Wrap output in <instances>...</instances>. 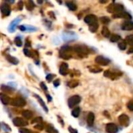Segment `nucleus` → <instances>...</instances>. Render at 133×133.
<instances>
[{"instance_id": "2", "label": "nucleus", "mask_w": 133, "mask_h": 133, "mask_svg": "<svg viewBox=\"0 0 133 133\" xmlns=\"http://www.w3.org/2000/svg\"><path fill=\"white\" fill-rule=\"evenodd\" d=\"M73 51L72 50V48L70 46H68V45H66V46H63L62 48L60 50V57L62 58L63 59H66V60H68V59H70L72 58V51Z\"/></svg>"}, {"instance_id": "33", "label": "nucleus", "mask_w": 133, "mask_h": 133, "mask_svg": "<svg viewBox=\"0 0 133 133\" xmlns=\"http://www.w3.org/2000/svg\"><path fill=\"white\" fill-rule=\"evenodd\" d=\"M34 6H34L33 1H28V2H27V3H26V8H27L28 10H32L34 8Z\"/></svg>"}, {"instance_id": "12", "label": "nucleus", "mask_w": 133, "mask_h": 133, "mask_svg": "<svg viewBox=\"0 0 133 133\" xmlns=\"http://www.w3.org/2000/svg\"><path fill=\"white\" fill-rule=\"evenodd\" d=\"M121 28L124 31H132L133 30V22L131 20H125L122 23Z\"/></svg>"}, {"instance_id": "19", "label": "nucleus", "mask_w": 133, "mask_h": 133, "mask_svg": "<svg viewBox=\"0 0 133 133\" xmlns=\"http://www.w3.org/2000/svg\"><path fill=\"white\" fill-rule=\"evenodd\" d=\"M87 124L89 126H93V123H94V121H95V115L93 112H89L88 114V116H87Z\"/></svg>"}, {"instance_id": "22", "label": "nucleus", "mask_w": 133, "mask_h": 133, "mask_svg": "<svg viewBox=\"0 0 133 133\" xmlns=\"http://www.w3.org/2000/svg\"><path fill=\"white\" fill-rule=\"evenodd\" d=\"M101 33L102 35L104 36V37H107V38H109L111 37V32L109 31V29L104 26V27H103L102 28V31H101Z\"/></svg>"}, {"instance_id": "38", "label": "nucleus", "mask_w": 133, "mask_h": 133, "mask_svg": "<svg viewBox=\"0 0 133 133\" xmlns=\"http://www.w3.org/2000/svg\"><path fill=\"white\" fill-rule=\"evenodd\" d=\"M100 21H101L102 23H104V24L106 25V24H108L110 22V19L107 16H103L100 18Z\"/></svg>"}, {"instance_id": "15", "label": "nucleus", "mask_w": 133, "mask_h": 133, "mask_svg": "<svg viewBox=\"0 0 133 133\" xmlns=\"http://www.w3.org/2000/svg\"><path fill=\"white\" fill-rule=\"evenodd\" d=\"M118 121H119V123L121 124L122 125L128 126V124H129V118H128V116L127 114H123L120 115V116H119Z\"/></svg>"}, {"instance_id": "25", "label": "nucleus", "mask_w": 133, "mask_h": 133, "mask_svg": "<svg viewBox=\"0 0 133 133\" xmlns=\"http://www.w3.org/2000/svg\"><path fill=\"white\" fill-rule=\"evenodd\" d=\"M66 6L68 9H69L71 11H76L77 10L76 5L74 2H66Z\"/></svg>"}, {"instance_id": "7", "label": "nucleus", "mask_w": 133, "mask_h": 133, "mask_svg": "<svg viewBox=\"0 0 133 133\" xmlns=\"http://www.w3.org/2000/svg\"><path fill=\"white\" fill-rule=\"evenodd\" d=\"M12 122H13L14 125L17 127H25L28 125V122L27 120H25L24 118H20V117H16L13 118Z\"/></svg>"}, {"instance_id": "11", "label": "nucleus", "mask_w": 133, "mask_h": 133, "mask_svg": "<svg viewBox=\"0 0 133 133\" xmlns=\"http://www.w3.org/2000/svg\"><path fill=\"white\" fill-rule=\"evenodd\" d=\"M22 20V19L20 18V17H17V18H16L14 20H12L11 23L10 24V26H9V31H10V33H13L15 31V30L17 27V25L19 24V23L20 22V21Z\"/></svg>"}, {"instance_id": "6", "label": "nucleus", "mask_w": 133, "mask_h": 133, "mask_svg": "<svg viewBox=\"0 0 133 133\" xmlns=\"http://www.w3.org/2000/svg\"><path fill=\"white\" fill-rule=\"evenodd\" d=\"M81 101V97L78 95H74L71 97L68 100V105L70 108H73L76 105L79 104Z\"/></svg>"}, {"instance_id": "40", "label": "nucleus", "mask_w": 133, "mask_h": 133, "mask_svg": "<svg viewBox=\"0 0 133 133\" xmlns=\"http://www.w3.org/2000/svg\"><path fill=\"white\" fill-rule=\"evenodd\" d=\"M127 108L128 110H130L131 111H133V100H131L130 101H128L127 104Z\"/></svg>"}, {"instance_id": "47", "label": "nucleus", "mask_w": 133, "mask_h": 133, "mask_svg": "<svg viewBox=\"0 0 133 133\" xmlns=\"http://www.w3.org/2000/svg\"><path fill=\"white\" fill-rule=\"evenodd\" d=\"M54 86L55 87H58V86L60 85V80L59 79H56V80H55L54 81Z\"/></svg>"}, {"instance_id": "39", "label": "nucleus", "mask_w": 133, "mask_h": 133, "mask_svg": "<svg viewBox=\"0 0 133 133\" xmlns=\"http://www.w3.org/2000/svg\"><path fill=\"white\" fill-rule=\"evenodd\" d=\"M34 128L35 129H37V130H43L44 129V124L43 123H39V124H37L36 125H34Z\"/></svg>"}, {"instance_id": "23", "label": "nucleus", "mask_w": 133, "mask_h": 133, "mask_svg": "<svg viewBox=\"0 0 133 133\" xmlns=\"http://www.w3.org/2000/svg\"><path fill=\"white\" fill-rule=\"evenodd\" d=\"M22 115L23 118H27V119H31L33 117V112L29 110H25V111H23Z\"/></svg>"}, {"instance_id": "42", "label": "nucleus", "mask_w": 133, "mask_h": 133, "mask_svg": "<svg viewBox=\"0 0 133 133\" xmlns=\"http://www.w3.org/2000/svg\"><path fill=\"white\" fill-rule=\"evenodd\" d=\"M19 132H20V133H31V132L29 129H27V128H20Z\"/></svg>"}, {"instance_id": "18", "label": "nucleus", "mask_w": 133, "mask_h": 133, "mask_svg": "<svg viewBox=\"0 0 133 133\" xmlns=\"http://www.w3.org/2000/svg\"><path fill=\"white\" fill-rule=\"evenodd\" d=\"M0 100H1L2 103L3 104H5V105H7L9 104L11 102V99H10V97L7 96L6 94L5 93H0Z\"/></svg>"}, {"instance_id": "50", "label": "nucleus", "mask_w": 133, "mask_h": 133, "mask_svg": "<svg viewBox=\"0 0 133 133\" xmlns=\"http://www.w3.org/2000/svg\"><path fill=\"white\" fill-rule=\"evenodd\" d=\"M19 29L20 30V31H26V27H25V26H24V25L20 26V27H19Z\"/></svg>"}, {"instance_id": "52", "label": "nucleus", "mask_w": 133, "mask_h": 133, "mask_svg": "<svg viewBox=\"0 0 133 133\" xmlns=\"http://www.w3.org/2000/svg\"><path fill=\"white\" fill-rule=\"evenodd\" d=\"M128 53H133V47H132V48L129 49V51H128Z\"/></svg>"}, {"instance_id": "28", "label": "nucleus", "mask_w": 133, "mask_h": 133, "mask_svg": "<svg viewBox=\"0 0 133 133\" xmlns=\"http://www.w3.org/2000/svg\"><path fill=\"white\" fill-rule=\"evenodd\" d=\"M80 108H79V107H77V108H74L73 110H72V115L73 117L75 118H78L79 116V114H80Z\"/></svg>"}, {"instance_id": "37", "label": "nucleus", "mask_w": 133, "mask_h": 133, "mask_svg": "<svg viewBox=\"0 0 133 133\" xmlns=\"http://www.w3.org/2000/svg\"><path fill=\"white\" fill-rule=\"evenodd\" d=\"M43 122V118L41 117H37L35 118H33L32 121H31V123L33 124V123H37V124H39V123H42Z\"/></svg>"}, {"instance_id": "27", "label": "nucleus", "mask_w": 133, "mask_h": 133, "mask_svg": "<svg viewBox=\"0 0 133 133\" xmlns=\"http://www.w3.org/2000/svg\"><path fill=\"white\" fill-rule=\"evenodd\" d=\"M1 89L4 92V93H10L12 92V88H11L10 87H9V86H6V85H2L1 87Z\"/></svg>"}, {"instance_id": "41", "label": "nucleus", "mask_w": 133, "mask_h": 133, "mask_svg": "<svg viewBox=\"0 0 133 133\" xmlns=\"http://www.w3.org/2000/svg\"><path fill=\"white\" fill-rule=\"evenodd\" d=\"M2 127L3 128V130L6 131V132H10L11 131V128L9 127L7 125H6V124H4V123L2 124Z\"/></svg>"}, {"instance_id": "9", "label": "nucleus", "mask_w": 133, "mask_h": 133, "mask_svg": "<svg viewBox=\"0 0 133 133\" xmlns=\"http://www.w3.org/2000/svg\"><path fill=\"white\" fill-rule=\"evenodd\" d=\"M104 76L107 78H109L111 79H117L119 76H122V73H117V72H113L110 70H106L104 72Z\"/></svg>"}, {"instance_id": "45", "label": "nucleus", "mask_w": 133, "mask_h": 133, "mask_svg": "<svg viewBox=\"0 0 133 133\" xmlns=\"http://www.w3.org/2000/svg\"><path fill=\"white\" fill-rule=\"evenodd\" d=\"M40 86H41V89H42L44 91H47V90H48V87H46V85H45V83H41Z\"/></svg>"}, {"instance_id": "36", "label": "nucleus", "mask_w": 133, "mask_h": 133, "mask_svg": "<svg viewBox=\"0 0 133 133\" xmlns=\"http://www.w3.org/2000/svg\"><path fill=\"white\" fill-rule=\"evenodd\" d=\"M46 131H47V132H48V133H58L57 130H55V128L50 125H48V127L46 128Z\"/></svg>"}, {"instance_id": "26", "label": "nucleus", "mask_w": 133, "mask_h": 133, "mask_svg": "<svg viewBox=\"0 0 133 133\" xmlns=\"http://www.w3.org/2000/svg\"><path fill=\"white\" fill-rule=\"evenodd\" d=\"M89 69L91 72H93V73H99V72H102V68H100V67H98V66H90Z\"/></svg>"}, {"instance_id": "46", "label": "nucleus", "mask_w": 133, "mask_h": 133, "mask_svg": "<svg viewBox=\"0 0 133 133\" xmlns=\"http://www.w3.org/2000/svg\"><path fill=\"white\" fill-rule=\"evenodd\" d=\"M23 8V2L20 1L18 2V9H19L20 10H22Z\"/></svg>"}, {"instance_id": "8", "label": "nucleus", "mask_w": 133, "mask_h": 133, "mask_svg": "<svg viewBox=\"0 0 133 133\" xmlns=\"http://www.w3.org/2000/svg\"><path fill=\"white\" fill-rule=\"evenodd\" d=\"M112 17L114 19H125V20H131L132 19V16L127 12L122 11L121 12H118V13H115L112 15Z\"/></svg>"}, {"instance_id": "54", "label": "nucleus", "mask_w": 133, "mask_h": 133, "mask_svg": "<svg viewBox=\"0 0 133 133\" xmlns=\"http://www.w3.org/2000/svg\"><path fill=\"white\" fill-rule=\"evenodd\" d=\"M0 127H1V125H0Z\"/></svg>"}, {"instance_id": "35", "label": "nucleus", "mask_w": 133, "mask_h": 133, "mask_svg": "<svg viewBox=\"0 0 133 133\" xmlns=\"http://www.w3.org/2000/svg\"><path fill=\"white\" fill-rule=\"evenodd\" d=\"M14 42H15V44L17 47H21L23 45V41L20 37H16L14 40Z\"/></svg>"}, {"instance_id": "20", "label": "nucleus", "mask_w": 133, "mask_h": 133, "mask_svg": "<svg viewBox=\"0 0 133 133\" xmlns=\"http://www.w3.org/2000/svg\"><path fill=\"white\" fill-rule=\"evenodd\" d=\"M34 97H35L37 99V100H38V102H39V104H41V108L44 109L46 112H48V108H47V106H46V104H45V103L44 102V100H42V98L39 96V95H37V94H34Z\"/></svg>"}, {"instance_id": "24", "label": "nucleus", "mask_w": 133, "mask_h": 133, "mask_svg": "<svg viewBox=\"0 0 133 133\" xmlns=\"http://www.w3.org/2000/svg\"><path fill=\"white\" fill-rule=\"evenodd\" d=\"M98 27H99V24H98L97 22L89 25V31L92 32V33H95L97 31Z\"/></svg>"}, {"instance_id": "44", "label": "nucleus", "mask_w": 133, "mask_h": 133, "mask_svg": "<svg viewBox=\"0 0 133 133\" xmlns=\"http://www.w3.org/2000/svg\"><path fill=\"white\" fill-rule=\"evenodd\" d=\"M23 53L25 54V55H27V57H31V51H30V50H28L27 48H24Z\"/></svg>"}, {"instance_id": "30", "label": "nucleus", "mask_w": 133, "mask_h": 133, "mask_svg": "<svg viewBox=\"0 0 133 133\" xmlns=\"http://www.w3.org/2000/svg\"><path fill=\"white\" fill-rule=\"evenodd\" d=\"M67 85L69 88H75L79 85V82L77 80H71L67 83Z\"/></svg>"}, {"instance_id": "21", "label": "nucleus", "mask_w": 133, "mask_h": 133, "mask_svg": "<svg viewBox=\"0 0 133 133\" xmlns=\"http://www.w3.org/2000/svg\"><path fill=\"white\" fill-rule=\"evenodd\" d=\"M6 58L9 62H10L12 65H17V64H19V60L13 56H11L10 55H6Z\"/></svg>"}, {"instance_id": "16", "label": "nucleus", "mask_w": 133, "mask_h": 133, "mask_svg": "<svg viewBox=\"0 0 133 133\" xmlns=\"http://www.w3.org/2000/svg\"><path fill=\"white\" fill-rule=\"evenodd\" d=\"M118 130V126L114 123H109L106 125V131L108 133H116Z\"/></svg>"}, {"instance_id": "5", "label": "nucleus", "mask_w": 133, "mask_h": 133, "mask_svg": "<svg viewBox=\"0 0 133 133\" xmlns=\"http://www.w3.org/2000/svg\"><path fill=\"white\" fill-rule=\"evenodd\" d=\"M95 62L100 66H108L110 64L111 60L104 57V56H102V55H98V56H97L95 58Z\"/></svg>"}, {"instance_id": "49", "label": "nucleus", "mask_w": 133, "mask_h": 133, "mask_svg": "<svg viewBox=\"0 0 133 133\" xmlns=\"http://www.w3.org/2000/svg\"><path fill=\"white\" fill-rule=\"evenodd\" d=\"M8 86H9V87H10L11 88H12V87H13L14 88H16V83L10 82V83H8Z\"/></svg>"}, {"instance_id": "53", "label": "nucleus", "mask_w": 133, "mask_h": 133, "mask_svg": "<svg viewBox=\"0 0 133 133\" xmlns=\"http://www.w3.org/2000/svg\"><path fill=\"white\" fill-rule=\"evenodd\" d=\"M37 2H38V3H40V4H41V3H42V1H38Z\"/></svg>"}, {"instance_id": "14", "label": "nucleus", "mask_w": 133, "mask_h": 133, "mask_svg": "<svg viewBox=\"0 0 133 133\" xmlns=\"http://www.w3.org/2000/svg\"><path fill=\"white\" fill-rule=\"evenodd\" d=\"M84 21H85V23H87V24H89V25H90V24H93V23H94L97 22V16H96L95 15L89 14V15H87V16H85Z\"/></svg>"}, {"instance_id": "31", "label": "nucleus", "mask_w": 133, "mask_h": 133, "mask_svg": "<svg viewBox=\"0 0 133 133\" xmlns=\"http://www.w3.org/2000/svg\"><path fill=\"white\" fill-rule=\"evenodd\" d=\"M118 45V48H120V50H122V51L125 50L126 48H127V44H126V42H125V40H123L121 42H119Z\"/></svg>"}, {"instance_id": "34", "label": "nucleus", "mask_w": 133, "mask_h": 133, "mask_svg": "<svg viewBox=\"0 0 133 133\" xmlns=\"http://www.w3.org/2000/svg\"><path fill=\"white\" fill-rule=\"evenodd\" d=\"M26 27V31H29V32H33L37 31V28L35 27H33L31 25H24Z\"/></svg>"}, {"instance_id": "13", "label": "nucleus", "mask_w": 133, "mask_h": 133, "mask_svg": "<svg viewBox=\"0 0 133 133\" xmlns=\"http://www.w3.org/2000/svg\"><path fill=\"white\" fill-rule=\"evenodd\" d=\"M76 34L72 32H64L62 33V39L68 42V41H72L75 39Z\"/></svg>"}, {"instance_id": "17", "label": "nucleus", "mask_w": 133, "mask_h": 133, "mask_svg": "<svg viewBox=\"0 0 133 133\" xmlns=\"http://www.w3.org/2000/svg\"><path fill=\"white\" fill-rule=\"evenodd\" d=\"M68 72V66L66 62H63L61 64L59 67V73L62 76H66Z\"/></svg>"}, {"instance_id": "48", "label": "nucleus", "mask_w": 133, "mask_h": 133, "mask_svg": "<svg viewBox=\"0 0 133 133\" xmlns=\"http://www.w3.org/2000/svg\"><path fill=\"white\" fill-rule=\"evenodd\" d=\"M68 131L70 132V133H78L77 130L74 129V128H72V127H68Z\"/></svg>"}, {"instance_id": "43", "label": "nucleus", "mask_w": 133, "mask_h": 133, "mask_svg": "<svg viewBox=\"0 0 133 133\" xmlns=\"http://www.w3.org/2000/svg\"><path fill=\"white\" fill-rule=\"evenodd\" d=\"M54 77H55V75H53V74H48V76H46V79L48 80V82H51V81L53 80Z\"/></svg>"}, {"instance_id": "10", "label": "nucleus", "mask_w": 133, "mask_h": 133, "mask_svg": "<svg viewBox=\"0 0 133 133\" xmlns=\"http://www.w3.org/2000/svg\"><path fill=\"white\" fill-rule=\"evenodd\" d=\"M0 10H1L2 14L6 16H9L11 12V9H10V5H8V4L6 2L2 3L1 5V6H0Z\"/></svg>"}, {"instance_id": "4", "label": "nucleus", "mask_w": 133, "mask_h": 133, "mask_svg": "<svg viewBox=\"0 0 133 133\" xmlns=\"http://www.w3.org/2000/svg\"><path fill=\"white\" fill-rule=\"evenodd\" d=\"M27 104L26 100L22 97H16L11 100L10 104L13 107H17V108H23Z\"/></svg>"}, {"instance_id": "1", "label": "nucleus", "mask_w": 133, "mask_h": 133, "mask_svg": "<svg viewBox=\"0 0 133 133\" xmlns=\"http://www.w3.org/2000/svg\"><path fill=\"white\" fill-rule=\"evenodd\" d=\"M72 50L78 55L82 57H87L89 52V49L85 45H76L72 48Z\"/></svg>"}, {"instance_id": "29", "label": "nucleus", "mask_w": 133, "mask_h": 133, "mask_svg": "<svg viewBox=\"0 0 133 133\" xmlns=\"http://www.w3.org/2000/svg\"><path fill=\"white\" fill-rule=\"evenodd\" d=\"M120 39H121V37H120L118 34H111L110 37V41L111 42H118Z\"/></svg>"}, {"instance_id": "32", "label": "nucleus", "mask_w": 133, "mask_h": 133, "mask_svg": "<svg viewBox=\"0 0 133 133\" xmlns=\"http://www.w3.org/2000/svg\"><path fill=\"white\" fill-rule=\"evenodd\" d=\"M125 41L126 42V44H129V45L133 47V35H128V36H127Z\"/></svg>"}, {"instance_id": "51", "label": "nucleus", "mask_w": 133, "mask_h": 133, "mask_svg": "<svg viewBox=\"0 0 133 133\" xmlns=\"http://www.w3.org/2000/svg\"><path fill=\"white\" fill-rule=\"evenodd\" d=\"M46 97H47V98H48V102H51V100H52V98H51V96H49L48 94H46Z\"/></svg>"}, {"instance_id": "3", "label": "nucleus", "mask_w": 133, "mask_h": 133, "mask_svg": "<svg viewBox=\"0 0 133 133\" xmlns=\"http://www.w3.org/2000/svg\"><path fill=\"white\" fill-rule=\"evenodd\" d=\"M107 10H108V12L115 14V13H118V12L124 11V6L122 4H119V3H112L111 4V5H109V6L107 8Z\"/></svg>"}]
</instances>
